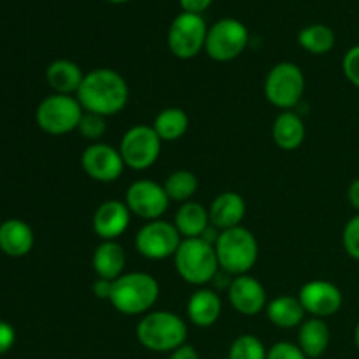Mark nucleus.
Instances as JSON below:
<instances>
[{
  "mask_svg": "<svg viewBox=\"0 0 359 359\" xmlns=\"http://www.w3.org/2000/svg\"><path fill=\"white\" fill-rule=\"evenodd\" d=\"M76 98L83 105L84 112L109 118L119 114L128 104V83L118 70L95 69L84 74Z\"/></svg>",
  "mask_w": 359,
  "mask_h": 359,
  "instance_id": "obj_1",
  "label": "nucleus"
},
{
  "mask_svg": "<svg viewBox=\"0 0 359 359\" xmlns=\"http://www.w3.org/2000/svg\"><path fill=\"white\" fill-rule=\"evenodd\" d=\"M160 298V284L147 272H128L112 280V307L125 316H144Z\"/></svg>",
  "mask_w": 359,
  "mask_h": 359,
  "instance_id": "obj_2",
  "label": "nucleus"
},
{
  "mask_svg": "<svg viewBox=\"0 0 359 359\" xmlns=\"http://www.w3.org/2000/svg\"><path fill=\"white\" fill-rule=\"evenodd\" d=\"M137 340L153 353H168L186 344V321L170 311H151L142 316L137 325Z\"/></svg>",
  "mask_w": 359,
  "mask_h": 359,
  "instance_id": "obj_3",
  "label": "nucleus"
},
{
  "mask_svg": "<svg viewBox=\"0 0 359 359\" xmlns=\"http://www.w3.org/2000/svg\"><path fill=\"white\" fill-rule=\"evenodd\" d=\"M174 266L179 277L191 286H205L219 272L216 249L202 237L182 238L174 255Z\"/></svg>",
  "mask_w": 359,
  "mask_h": 359,
  "instance_id": "obj_4",
  "label": "nucleus"
},
{
  "mask_svg": "<svg viewBox=\"0 0 359 359\" xmlns=\"http://www.w3.org/2000/svg\"><path fill=\"white\" fill-rule=\"evenodd\" d=\"M217 262L228 276H244L256 265L259 256V245L255 233L241 226L221 231L216 244Z\"/></svg>",
  "mask_w": 359,
  "mask_h": 359,
  "instance_id": "obj_5",
  "label": "nucleus"
},
{
  "mask_svg": "<svg viewBox=\"0 0 359 359\" xmlns=\"http://www.w3.org/2000/svg\"><path fill=\"white\" fill-rule=\"evenodd\" d=\"M265 97L273 107L293 111L305 93V74L297 63L280 62L265 77Z\"/></svg>",
  "mask_w": 359,
  "mask_h": 359,
  "instance_id": "obj_6",
  "label": "nucleus"
},
{
  "mask_svg": "<svg viewBox=\"0 0 359 359\" xmlns=\"http://www.w3.org/2000/svg\"><path fill=\"white\" fill-rule=\"evenodd\" d=\"M84 114L83 105L74 95L53 93L39 104L35 121L49 135H67L76 132Z\"/></svg>",
  "mask_w": 359,
  "mask_h": 359,
  "instance_id": "obj_7",
  "label": "nucleus"
},
{
  "mask_svg": "<svg viewBox=\"0 0 359 359\" xmlns=\"http://www.w3.org/2000/svg\"><path fill=\"white\" fill-rule=\"evenodd\" d=\"M207 27L202 14L181 13L172 20L167 34V44L179 60H191L205 49Z\"/></svg>",
  "mask_w": 359,
  "mask_h": 359,
  "instance_id": "obj_8",
  "label": "nucleus"
},
{
  "mask_svg": "<svg viewBox=\"0 0 359 359\" xmlns=\"http://www.w3.org/2000/svg\"><path fill=\"white\" fill-rule=\"evenodd\" d=\"M249 44V30L242 21L235 18H223L216 21L207 32L203 51L214 62L226 63L238 58Z\"/></svg>",
  "mask_w": 359,
  "mask_h": 359,
  "instance_id": "obj_9",
  "label": "nucleus"
},
{
  "mask_svg": "<svg viewBox=\"0 0 359 359\" xmlns=\"http://www.w3.org/2000/svg\"><path fill=\"white\" fill-rule=\"evenodd\" d=\"M161 139L151 125H135L126 130L119 142L125 167L132 170H147L158 161L161 153Z\"/></svg>",
  "mask_w": 359,
  "mask_h": 359,
  "instance_id": "obj_10",
  "label": "nucleus"
},
{
  "mask_svg": "<svg viewBox=\"0 0 359 359\" xmlns=\"http://www.w3.org/2000/svg\"><path fill=\"white\" fill-rule=\"evenodd\" d=\"M181 242L182 237L175 224L165 219L147 221L135 235V249L139 255L154 262L174 258Z\"/></svg>",
  "mask_w": 359,
  "mask_h": 359,
  "instance_id": "obj_11",
  "label": "nucleus"
},
{
  "mask_svg": "<svg viewBox=\"0 0 359 359\" xmlns=\"http://www.w3.org/2000/svg\"><path fill=\"white\" fill-rule=\"evenodd\" d=\"M125 203L130 209L132 216L140 217L144 221L161 219L170 205L167 191L163 184H158L151 179H139L132 182L126 189Z\"/></svg>",
  "mask_w": 359,
  "mask_h": 359,
  "instance_id": "obj_12",
  "label": "nucleus"
},
{
  "mask_svg": "<svg viewBox=\"0 0 359 359\" xmlns=\"http://www.w3.org/2000/svg\"><path fill=\"white\" fill-rule=\"evenodd\" d=\"M81 167L90 179L107 184L121 177L125 170V161L119 149L105 142H95L83 151Z\"/></svg>",
  "mask_w": 359,
  "mask_h": 359,
  "instance_id": "obj_13",
  "label": "nucleus"
},
{
  "mask_svg": "<svg viewBox=\"0 0 359 359\" xmlns=\"http://www.w3.org/2000/svg\"><path fill=\"white\" fill-rule=\"evenodd\" d=\"M298 300L311 318L326 319L342 309L344 294L337 284L325 279H314L302 286Z\"/></svg>",
  "mask_w": 359,
  "mask_h": 359,
  "instance_id": "obj_14",
  "label": "nucleus"
},
{
  "mask_svg": "<svg viewBox=\"0 0 359 359\" xmlns=\"http://www.w3.org/2000/svg\"><path fill=\"white\" fill-rule=\"evenodd\" d=\"M228 300L231 307L242 316H258L269 305L265 286L249 273L231 279L228 286Z\"/></svg>",
  "mask_w": 359,
  "mask_h": 359,
  "instance_id": "obj_15",
  "label": "nucleus"
},
{
  "mask_svg": "<svg viewBox=\"0 0 359 359\" xmlns=\"http://www.w3.org/2000/svg\"><path fill=\"white\" fill-rule=\"evenodd\" d=\"M132 212L121 200L100 203L93 214V231L102 241H118L130 226Z\"/></svg>",
  "mask_w": 359,
  "mask_h": 359,
  "instance_id": "obj_16",
  "label": "nucleus"
},
{
  "mask_svg": "<svg viewBox=\"0 0 359 359\" xmlns=\"http://www.w3.org/2000/svg\"><path fill=\"white\" fill-rule=\"evenodd\" d=\"M245 200L237 191H223L212 200L209 207V219L219 231L241 226L245 217Z\"/></svg>",
  "mask_w": 359,
  "mask_h": 359,
  "instance_id": "obj_17",
  "label": "nucleus"
},
{
  "mask_svg": "<svg viewBox=\"0 0 359 359\" xmlns=\"http://www.w3.org/2000/svg\"><path fill=\"white\" fill-rule=\"evenodd\" d=\"M186 312H188V319L193 325L198 326V328H209L219 321L221 312H223V302H221L217 291L200 287L189 297Z\"/></svg>",
  "mask_w": 359,
  "mask_h": 359,
  "instance_id": "obj_18",
  "label": "nucleus"
},
{
  "mask_svg": "<svg viewBox=\"0 0 359 359\" xmlns=\"http://www.w3.org/2000/svg\"><path fill=\"white\" fill-rule=\"evenodd\" d=\"M91 266L98 279L116 280L125 273L126 252L118 241H102L91 256Z\"/></svg>",
  "mask_w": 359,
  "mask_h": 359,
  "instance_id": "obj_19",
  "label": "nucleus"
},
{
  "mask_svg": "<svg viewBox=\"0 0 359 359\" xmlns=\"http://www.w3.org/2000/svg\"><path fill=\"white\" fill-rule=\"evenodd\" d=\"M34 231L21 219H7L0 224V251L11 258L27 256L34 249Z\"/></svg>",
  "mask_w": 359,
  "mask_h": 359,
  "instance_id": "obj_20",
  "label": "nucleus"
},
{
  "mask_svg": "<svg viewBox=\"0 0 359 359\" xmlns=\"http://www.w3.org/2000/svg\"><path fill=\"white\" fill-rule=\"evenodd\" d=\"M84 74L76 62L67 58H58L51 62L46 69V81L55 93L74 95L79 91Z\"/></svg>",
  "mask_w": 359,
  "mask_h": 359,
  "instance_id": "obj_21",
  "label": "nucleus"
},
{
  "mask_svg": "<svg viewBox=\"0 0 359 359\" xmlns=\"http://www.w3.org/2000/svg\"><path fill=\"white\" fill-rule=\"evenodd\" d=\"M305 123L294 111H283L272 125V139L279 149L294 151L305 140Z\"/></svg>",
  "mask_w": 359,
  "mask_h": 359,
  "instance_id": "obj_22",
  "label": "nucleus"
},
{
  "mask_svg": "<svg viewBox=\"0 0 359 359\" xmlns=\"http://www.w3.org/2000/svg\"><path fill=\"white\" fill-rule=\"evenodd\" d=\"M265 311L269 321L283 330L300 328L302 323L305 321V316H307L298 297H290V294L273 298L272 302H269Z\"/></svg>",
  "mask_w": 359,
  "mask_h": 359,
  "instance_id": "obj_23",
  "label": "nucleus"
},
{
  "mask_svg": "<svg viewBox=\"0 0 359 359\" xmlns=\"http://www.w3.org/2000/svg\"><path fill=\"white\" fill-rule=\"evenodd\" d=\"M330 328L325 319L309 318L298 330V347L309 359H318L330 346Z\"/></svg>",
  "mask_w": 359,
  "mask_h": 359,
  "instance_id": "obj_24",
  "label": "nucleus"
},
{
  "mask_svg": "<svg viewBox=\"0 0 359 359\" xmlns=\"http://www.w3.org/2000/svg\"><path fill=\"white\" fill-rule=\"evenodd\" d=\"M174 224L182 238H198L209 228V210L198 202L181 203L174 217Z\"/></svg>",
  "mask_w": 359,
  "mask_h": 359,
  "instance_id": "obj_25",
  "label": "nucleus"
},
{
  "mask_svg": "<svg viewBox=\"0 0 359 359\" xmlns=\"http://www.w3.org/2000/svg\"><path fill=\"white\" fill-rule=\"evenodd\" d=\"M151 126L158 133L161 142H175V140L182 139L188 132L189 118L184 109L167 107L158 112Z\"/></svg>",
  "mask_w": 359,
  "mask_h": 359,
  "instance_id": "obj_26",
  "label": "nucleus"
},
{
  "mask_svg": "<svg viewBox=\"0 0 359 359\" xmlns=\"http://www.w3.org/2000/svg\"><path fill=\"white\" fill-rule=\"evenodd\" d=\"M335 32L323 23L309 25L298 34V44L311 55H326L335 46Z\"/></svg>",
  "mask_w": 359,
  "mask_h": 359,
  "instance_id": "obj_27",
  "label": "nucleus"
},
{
  "mask_svg": "<svg viewBox=\"0 0 359 359\" xmlns=\"http://www.w3.org/2000/svg\"><path fill=\"white\" fill-rule=\"evenodd\" d=\"M163 188L170 202L186 203L198 189V177L191 170H175L163 182Z\"/></svg>",
  "mask_w": 359,
  "mask_h": 359,
  "instance_id": "obj_28",
  "label": "nucleus"
},
{
  "mask_svg": "<svg viewBox=\"0 0 359 359\" xmlns=\"http://www.w3.org/2000/svg\"><path fill=\"white\" fill-rule=\"evenodd\" d=\"M269 349L255 335H241L231 342L228 359H266Z\"/></svg>",
  "mask_w": 359,
  "mask_h": 359,
  "instance_id": "obj_29",
  "label": "nucleus"
},
{
  "mask_svg": "<svg viewBox=\"0 0 359 359\" xmlns=\"http://www.w3.org/2000/svg\"><path fill=\"white\" fill-rule=\"evenodd\" d=\"M105 119L107 118H104V116L93 114V112H84L79 126H77V132L83 135V139L90 140L91 144L100 142V139L107 132V123H105Z\"/></svg>",
  "mask_w": 359,
  "mask_h": 359,
  "instance_id": "obj_30",
  "label": "nucleus"
},
{
  "mask_svg": "<svg viewBox=\"0 0 359 359\" xmlns=\"http://www.w3.org/2000/svg\"><path fill=\"white\" fill-rule=\"evenodd\" d=\"M342 244L347 255L359 262V214L351 217L342 231Z\"/></svg>",
  "mask_w": 359,
  "mask_h": 359,
  "instance_id": "obj_31",
  "label": "nucleus"
},
{
  "mask_svg": "<svg viewBox=\"0 0 359 359\" xmlns=\"http://www.w3.org/2000/svg\"><path fill=\"white\" fill-rule=\"evenodd\" d=\"M266 359H309L298 344L277 342L266 353Z\"/></svg>",
  "mask_w": 359,
  "mask_h": 359,
  "instance_id": "obj_32",
  "label": "nucleus"
},
{
  "mask_svg": "<svg viewBox=\"0 0 359 359\" xmlns=\"http://www.w3.org/2000/svg\"><path fill=\"white\" fill-rule=\"evenodd\" d=\"M342 70L344 76L347 77L351 84L359 88V44L353 46L349 51L346 53L342 60Z\"/></svg>",
  "mask_w": 359,
  "mask_h": 359,
  "instance_id": "obj_33",
  "label": "nucleus"
},
{
  "mask_svg": "<svg viewBox=\"0 0 359 359\" xmlns=\"http://www.w3.org/2000/svg\"><path fill=\"white\" fill-rule=\"evenodd\" d=\"M16 342V332L6 321H0V354H6Z\"/></svg>",
  "mask_w": 359,
  "mask_h": 359,
  "instance_id": "obj_34",
  "label": "nucleus"
},
{
  "mask_svg": "<svg viewBox=\"0 0 359 359\" xmlns=\"http://www.w3.org/2000/svg\"><path fill=\"white\" fill-rule=\"evenodd\" d=\"M182 7V13H191V14H202L207 11L212 4V0H179Z\"/></svg>",
  "mask_w": 359,
  "mask_h": 359,
  "instance_id": "obj_35",
  "label": "nucleus"
},
{
  "mask_svg": "<svg viewBox=\"0 0 359 359\" xmlns=\"http://www.w3.org/2000/svg\"><path fill=\"white\" fill-rule=\"evenodd\" d=\"M93 290V294L100 300H109L111 298V291H112V280L107 279H97L91 286Z\"/></svg>",
  "mask_w": 359,
  "mask_h": 359,
  "instance_id": "obj_36",
  "label": "nucleus"
},
{
  "mask_svg": "<svg viewBox=\"0 0 359 359\" xmlns=\"http://www.w3.org/2000/svg\"><path fill=\"white\" fill-rule=\"evenodd\" d=\"M168 359H200V354L193 346H189V344H182L181 347L172 351Z\"/></svg>",
  "mask_w": 359,
  "mask_h": 359,
  "instance_id": "obj_37",
  "label": "nucleus"
},
{
  "mask_svg": "<svg viewBox=\"0 0 359 359\" xmlns=\"http://www.w3.org/2000/svg\"><path fill=\"white\" fill-rule=\"evenodd\" d=\"M347 200L353 205V209L359 214V177L354 179L347 188Z\"/></svg>",
  "mask_w": 359,
  "mask_h": 359,
  "instance_id": "obj_38",
  "label": "nucleus"
},
{
  "mask_svg": "<svg viewBox=\"0 0 359 359\" xmlns=\"http://www.w3.org/2000/svg\"><path fill=\"white\" fill-rule=\"evenodd\" d=\"M354 342H356V347L359 349V323H358L356 330H354Z\"/></svg>",
  "mask_w": 359,
  "mask_h": 359,
  "instance_id": "obj_39",
  "label": "nucleus"
},
{
  "mask_svg": "<svg viewBox=\"0 0 359 359\" xmlns=\"http://www.w3.org/2000/svg\"><path fill=\"white\" fill-rule=\"evenodd\" d=\"M109 2H112V4H125V2H130V0H109Z\"/></svg>",
  "mask_w": 359,
  "mask_h": 359,
  "instance_id": "obj_40",
  "label": "nucleus"
}]
</instances>
